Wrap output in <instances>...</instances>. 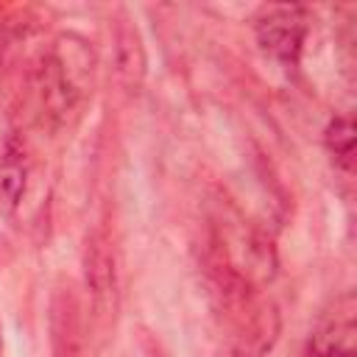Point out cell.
<instances>
[{
	"instance_id": "3957f363",
	"label": "cell",
	"mask_w": 357,
	"mask_h": 357,
	"mask_svg": "<svg viewBox=\"0 0 357 357\" xmlns=\"http://www.w3.org/2000/svg\"><path fill=\"white\" fill-rule=\"evenodd\" d=\"M301 357H357V301L351 290L318 318Z\"/></svg>"
},
{
	"instance_id": "277c9868",
	"label": "cell",
	"mask_w": 357,
	"mask_h": 357,
	"mask_svg": "<svg viewBox=\"0 0 357 357\" xmlns=\"http://www.w3.org/2000/svg\"><path fill=\"white\" fill-rule=\"evenodd\" d=\"M84 279L98 315H112L117 304V268L114 248L103 234H92L84 251Z\"/></svg>"
},
{
	"instance_id": "ba28073f",
	"label": "cell",
	"mask_w": 357,
	"mask_h": 357,
	"mask_svg": "<svg viewBox=\"0 0 357 357\" xmlns=\"http://www.w3.org/2000/svg\"><path fill=\"white\" fill-rule=\"evenodd\" d=\"M0 357H3V326H0Z\"/></svg>"
},
{
	"instance_id": "8992f818",
	"label": "cell",
	"mask_w": 357,
	"mask_h": 357,
	"mask_svg": "<svg viewBox=\"0 0 357 357\" xmlns=\"http://www.w3.org/2000/svg\"><path fill=\"white\" fill-rule=\"evenodd\" d=\"M117 73L126 81V86H137L145 73V56L137 36V28L120 25L117 28Z\"/></svg>"
},
{
	"instance_id": "6da1fadb",
	"label": "cell",
	"mask_w": 357,
	"mask_h": 357,
	"mask_svg": "<svg viewBox=\"0 0 357 357\" xmlns=\"http://www.w3.org/2000/svg\"><path fill=\"white\" fill-rule=\"evenodd\" d=\"M95 70V53L78 33H61L47 50L39 75V114L50 128H61L70 114L78 112L89 92Z\"/></svg>"
},
{
	"instance_id": "52a82bcc",
	"label": "cell",
	"mask_w": 357,
	"mask_h": 357,
	"mask_svg": "<svg viewBox=\"0 0 357 357\" xmlns=\"http://www.w3.org/2000/svg\"><path fill=\"white\" fill-rule=\"evenodd\" d=\"M25 176H28V167L22 153L8 151L6 156H0V212L3 215L20 204L25 192Z\"/></svg>"
},
{
	"instance_id": "5b68a950",
	"label": "cell",
	"mask_w": 357,
	"mask_h": 357,
	"mask_svg": "<svg viewBox=\"0 0 357 357\" xmlns=\"http://www.w3.org/2000/svg\"><path fill=\"white\" fill-rule=\"evenodd\" d=\"M324 145L332 162L343 173H354V120L351 114H335L324 131Z\"/></svg>"
},
{
	"instance_id": "7a4b0ae2",
	"label": "cell",
	"mask_w": 357,
	"mask_h": 357,
	"mask_svg": "<svg viewBox=\"0 0 357 357\" xmlns=\"http://www.w3.org/2000/svg\"><path fill=\"white\" fill-rule=\"evenodd\" d=\"M307 22L304 6H265L254 20L259 50L282 67H296L307 39Z\"/></svg>"
}]
</instances>
